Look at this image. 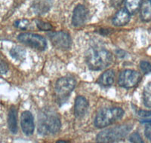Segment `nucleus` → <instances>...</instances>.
<instances>
[{
  "label": "nucleus",
  "mask_w": 151,
  "mask_h": 143,
  "mask_svg": "<svg viewBox=\"0 0 151 143\" xmlns=\"http://www.w3.org/2000/svg\"><path fill=\"white\" fill-rule=\"evenodd\" d=\"M113 57L110 51L103 48H94L90 50L86 56L88 66L92 70H101L109 66Z\"/></svg>",
  "instance_id": "obj_1"
},
{
  "label": "nucleus",
  "mask_w": 151,
  "mask_h": 143,
  "mask_svg": "<svg viewBox=\"0 0 151 143\" xmlns=\"http://www.w3.org/2000/svg\"><path fill=\"white\" fill-rule=\"evenodd\" d=\"M60 118L56 114L47 111L40 113L38 122V131L41 135L57 133L60 130Z\"/></svg>",
  "instance_id": "obj_2"
},
{
  "label": "nucleus",
  "mask_w": 151,
  "mask_h": 143,
  "mask_svg": "<svg viewBox=\"0 0 151 143\" xmlns=\"http://www.w3.org/2000/svg\"><path fill=\"white\" fill-rule=\"evenodd\" d=\"M124 115V111L121 108L104 109L97 114L94 119V125L98 128H104L118 120Z\"/></svg>",
  "instance_id": "obj_3"
},
{
  "label": "nucleus",
  "mask_w": 151,
  "mask_h": 143,
  "mask_svg": "<svg viewBox=\"0 0 151 143\" xmlns=\"http://www.w3.org/2000/svg\"><path fill=\"white\" fill-rule=\"evenodd\" d=\"M132 127L129 125L123 124L105 129L97 136V141L98 142H113L119 141L123 139L129 133Z\"/></svg>",
  "instance_id": "obj_4"
},
{
  "label": "nucleus",
  "mask_w": 151,
  "mask_h": 143,
  "mask_svg": "<svg viewBox=\"0 0 151 143\" xmlns=\"http://www.w3.org/2000/svg\"><path fill=\"white\" fill-rule=\"evenodd\" d=\"M76 84V80L70 76L63 77L58 80L55 85V93L60 102H63L68 98L70 94L75 88Z\"/></svg>",
  "instance_id": "obj_5"
},
{
  "label": "nucleus",
  "mask_w": 151,
  "mask_h": 143,
  "mask_svg": "<svg viewBox=\"0 0 151 143\" xmlns=\"http://www.w3.org/2000/svg\"><path fill=\"white\" fill-rule=\"evenodd\" d=\"M17 39L27 46L38 51H44L46 48V40L42 36L33 33H21L17 36Z\"/></svg>",
  "instance_id": "obj_6"
},
{
  "label": "nucleus",
  "mask_w": 151,
  "mask_h": 143,
  "mask_svg": "<svg viewBox=\"0 0 151 143\" xmlns=\"http://www.w3.org/2000/svg\"><path fill=\"white\" fill-rule=\"evenodd\" d=\"M141 79V74L137 71L126 69L122 71L119 77V84L122 87L131 88L136 86Z\"/></svg>",
  "instance_id": "obj_7"
},
{
  "label": "nucleus",
  "mask_w": 151,
  "mask_h": 143,
  "mask_svg": "<svg viewBox=\"0 0 151 143\" xmlns=\"http://www.w3.org/2000/svg\"><path fill=\"white\" fill-rule=\"evenodd\" d=\"M50 40L52 44L59 49H68L71 46V38L68 33L63 31L51 32L49 34Z\"/></svg>",
  "instance_id": "obj_8"
},
{
  "label": "nucleus",
  "mask_w": 151,
  "mask_h": 143,
  "mask_svg": "<svg viewBox=\"0 0 151 143\" xmlns=\"http://www.w3.org/2000/svg\"><path fill=\"white\" fill-rule=\"evenodd\" d=\"M21 126L22 131L26 136H31L34 132V120L32 113L25 111L21 114Z\"/></svg>",
  "instance_id": "obj_9"
},
{
  "label": "nucleus",
  "mask_w": 151,
  "mask_h": 143,
  "mask_svg": "<svg viewBox=\"0 0 151 143\" xmlns=\"http://www.w3.org/2000/svg\"><path fill=\"white\" fill-rule=\"evenodd\" d=\"M88 18V11L84 5H79L75 8L72 17V24L75 27H79L86 24Z\"/></svg>",
  "instance_id": "obj_10"
},
{
  "label": "nucleus",
  "mask_w": 151,
  "mask_h": 143,
  "mask_svg": "<svg viewBox=\"0 0 151 143\" xmlns=\"http://www.w3.org/2000/svg\"><path fill=\"white\" fill-rule=\"evenodd\" d=\"M88 108V102L85 97H76L75 101V106H74V114L76 118H83L86 114Z\"/></svg>",
  "instance_id": "obj_11"
},
{
  "label": "nucleus",
  "mask_w": 151,
  "mask_h": 143,
  "mask_svg": "<svg viewBox=\"0 0 151 143\" xmlns=\"http://www.w3.org/2000/svg\"><path fill=\"white\" fill-rule=\"evenodd\" d=\"M130 20V13L126 10V9H120L117 12L113 19V25L116 26H122L129 22Z\"/></svg>",
  "instance_id": "obj_12"
},
{
  "label": "nucleus",
  "mask_w": 151,
  "mask_h": 143,
  "mask_svg": "<svg viewBox=\"0 0 151 143\" xmlns=\"http://www.w3.org/2000/svg\"><path fill=\"white\" fill-rule=\"evenodd\" d=\"M115 80V72L112 69L106 70L98 79V84L103 87L111 86Z\"/></svg>",
  "instance_id": "obj_13"
},
{
  "label": "nucleus",
  "mask_w": 151,
  "mask_h": 143,
  "mask_svg": "<svg viewBox=\"0 0 151 143\" xmlns=\"http://www.w3.org/2000/svg\"><path fill=\"white\" fill-rule=\"evenodd\" d=\"M8 124L10 131L14 134L17 133V112L15 107L12 106L8 116Z\"/></svg>",
  "instance_id": "obj_14"
},
{
  "label": "nucleus",
  "mask_w": 151,
  "mask_h": 143,
  "mask_svg": "<svg viewBox=\"0 0 151 143\" xmlns=\"http://www.w3.org/2000/svg\"><path fill=\"white\" fill-rule=\"evenodd\" d=\"M141 17L142 21H151V0H145L141 5Z\"/></svg>",
  "instance_id": "obj_15"
},
{
  "label": "nucleus",
  "mask_w": 151,
  "mask_h": 143,
  "mask_svg": "<svg viewBox=\"0 0 151 143\" xmlns=\"http://www.w3.org/2000/svg\"><path fill=\"white\" fill-rule=\"evenodd\" d=\"M143 0H125V9L130 14H134L141 7Z\"/></svg>",
  "instance_id": "obj_16"
},
{
  "label": "nucleus",
  "mask_w": 151,
  "mask_h": 143,
  "mask_svg": "<svg viewBox=\"0 0 151 143\" xmlns=\"http://www.w3.org/2000/svg\"><path fill=\"white\" fill-rule=\"evenodd\" d=\"M11 56L17 60H23L26 56V51L20 46L12 48L10 51Z\"/></svg>",
  "instance_id": "obj_17"
},
{
  "label": "nucleus",
  "mask_w": 151,
  "mask_h": 143,
  "mask_svg": "<svg viewBox=\"0 0 151 143\" xmlns=\"http://www.w3.org/2000/svg\"><path fill=\"white\" fill-rule=\"evenodd\" d=\"M143 99H144V105L147 107L151 108V82L148 83L144 87Z\"/></svg>",
  "instance_id": "obj_18"
},
{
  "label": "nucleus",
  "mask_w": 151,
  "mask_h": 143,
  "mask_svg": "<svg viewBox=\"0 0 151 143\" xmlns=\"http://www.w3.org/2000/svg\"><path fill=\"white\" fill-rule=\"evenodd\" d=\"M36 26L37 27L40 29V30H44V31H50L52 29V26L48 23L42 22L40 21H36Z\"/></svg>",
  "instance_id": "obj_19"
},
{
  "label": "nucleus",
  "mask_w": 151,
  "mask_h": 143,
  "mask_svg": "<svg viewBox=\"0 0 151 143\" xmlns=\"http://www.w3.org/2000/svg\"><path fill=\"white\" fill-rule=\"evenodd\" d=\"M140 68L144 73L147 74L151 72V64L149 62L142 61L140 63Z\"/></svg>",
  "instance_id": "obj_20"
},
{
  "label": "nucleus",
  "mask_w": 151,
  "mask_h": 143,
  "mask_svg": "<svg viewBox=\"0 0 151 143\" xmlns=\"http://www.w3.org/2000/svg\"><path fill=\"white\" fill-rule=\"evenodd\" d=\"M28 24H29V21L27 20H20V21H17L14 24V26L15 27L20 28L21 29H26L27 27L28 26Z\"/></svg>",
  "instance_id": "obj_21"
},
{
  "label": "nucleus",
  "mask_w": 151,
  "mask_h": 143,
  "mask_svg": "<svg viewBox=\"0 0 151 143\" xmlns=\"http://www.w3.org/2000/svg\"><path fill=\"white\" fill-rule=\"evenodd\" d=\"M129 140L132 142H136V143H141V142H144L141 139V136L137 133H132L130 136H129Z\"/></svg>",
  "instance_id": "obj_22"
},
{
  "label": "nucleus",
  "mask_w": 151,
  "mask_h": 143,
  "mask_svg": "<svg viewBox=\"0 0 151 143\" xmlns=\"http://www.w3.org/2000/svg\"><path fill=\"white\" fill-rule=\"evenodd\" d=\"M144 133H145L147 138L151 142V123H150V124H148L146 127L145 130H144Z\"/></svg>",
  "instance_id": "obj_23"
},
{
  "label": "nucleus",
  "mask_w": 151,
  "mask_h": 143,
  "mask_svg": "<svg viewBox=\"0 0 151 143\" xmlns=\"http://www.w3.org/2000/svg\"><path fill=\"white\" fill-rule=\"evenodd\" d=\"M138 115L140 117H143V118H147L151 116V111H141L138 112Z\"/></svg>",
  "instance_id": "obj_24"
},
{
  "label": "nucleus",
  "mask_w": 151,
  "mask_h": 143,
  "mask_svg": "<svg viewBox=\"0 0 151 143\" xmlns=\"http://www.w3.org/2000/svg\"><path fill=\"white\" fill-rule=\"evenodd\" d=\"M124 0H110V3L114 8H117L120 6Z\"/></svg>",
  "instance_id": "obj_25"
},
{
  "label": "nucleus",
  "mask_w": 151,
  "mask_h": 143,
  "mask_svg": "<svg viewBox=\"0 0 151 143\" xmlns=\"http://www.w3.org/2000/svg\"><path fill=\"white\" fill-rule=\"evenodd\" d=\"M8 71V66L5 63L0 62V74H5Z\"/></svg>",
  "instance_id": "obj_26"
},
{
  "label": "nucleus",
  "mask_w": 151,
  "mask_h": 143,
  "mask_svg": "<svg viewBox=\"0 0 151 143\" xmlns=\"http://www.w3.org/2000/svg\"><path fill=\"white\" fill-rule=\"evenodd\" d=\"M58 142H63V143H64V142H65V141H58Z\"/></svg>",
  "instance_id": "obj_27"
}]
</instances>
